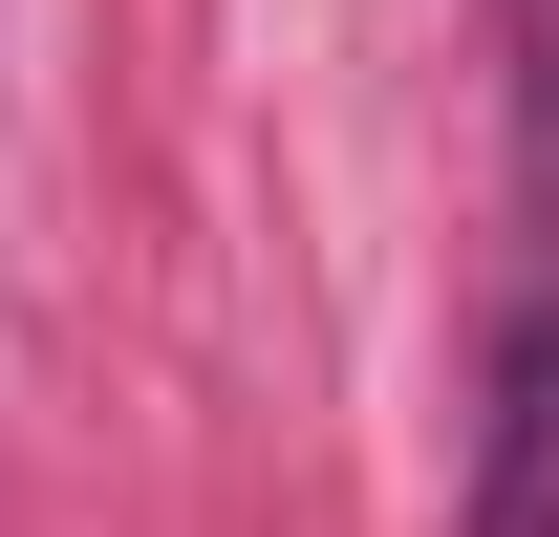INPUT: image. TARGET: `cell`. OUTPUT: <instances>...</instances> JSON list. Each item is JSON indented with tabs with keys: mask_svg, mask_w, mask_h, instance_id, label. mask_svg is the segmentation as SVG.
Listing matches in <instances>:
<instances>
[{
	"mask_svg": "<svg viewBox=\"0 0 559 537\" xmlns=\"http://www.w3.org/2000/svg\"><path fill=\"white\" fill-rule=\"evenodd\" d=\"M452 537H559V279L516 301L495 344V408H474V516Z\"/></svg>",
	"mask_w": 559,
	"mask_h": 537,
	"instance_id": "6da1fadb",
	"label": "cell"
}]
</instances>
